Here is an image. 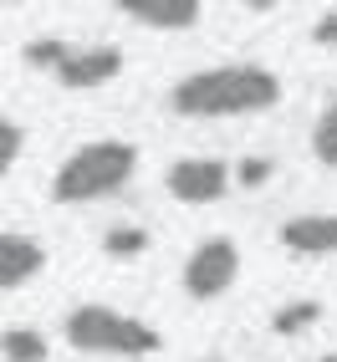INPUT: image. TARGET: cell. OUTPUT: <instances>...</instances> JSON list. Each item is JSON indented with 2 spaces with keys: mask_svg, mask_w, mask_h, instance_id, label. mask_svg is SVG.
I'll list each match as a JSON object with an SVG mask.
<instances>
[{
  "mask_svg": "<svg viewBox=\"0 0 337 362\" xmlns=\"http://www.w3.org/2000/svg\"><path fill=\"white\" fill-rule=\"evenodd\" d=\"M281 98H286L281 77L261 62H220V66L189 71L168 92L179 117H246V112L276 107Z\"/></svg>",
  "mask_w": 337,
  "mask_h": 362,
  "instance_id": "obj_1",
  "label": "cell"
},
{
  "mask_svg": "<svg viewBox=\"0 0 337 362\" xmlns=\"http://www.w3.org/2000/svg\"><path fill=\"white\" fill-rule=\"evenodd\" d=\"M138 174V148L128 138H98L82 143L77 153H67L62 168L52 174V199L57 204H92L118 194Z\"/></svg>",
  "mask_w": 337,
  "mask_h": 362,
  "instance_id": "obj_2",
  "label": "cell"
},
{
  "mask_svg": "<svg viewBox=\"0 0 337 362\" xmlns=\"http://www.w3.org/2000/svg\"><path fill=\"white\" fill-rule=\"evenodd\" d=\"M62 337L72 352H92V357H154L164 347V337L143 322V317H128L118 306H103V301H87V306H72L67 322H62Z\"/></svg>",
  "mask_w": 337,
  "mask_h": 362,
  "instance_id": "obj_3",
  "label": "cell"
},
{
  "mask_svg": "<svg viewBox=\"0 0 337 362\" xmlns=\"http://www.w3.org/2000/svg\"><path fill=\"white\" fill-rule=\"evenodd\" d=\"M235 281H240V245L230 235H210L189 250V260H184V296L189 301H220Z\"/></svg>",
  "mask_w": 337,
  "mask_h": 362,
  "instance_id": "obj_4",
  "label": "cell"
},
{
  "mask_svg": "<svg viewBox=\"0 0 337 362\" xmlns=\"http://www.w3.org/2000/svg\"><path fill=\"white\" fill-rule=\"evenodd\" d=\"M164 184L179 204H215L230 189V163L225 158H179L164 174Z\"/></svg>",
  "mask_w": 337,
  "mask_h": 362,
  "instance_id": "obj_5",
  "label": "cell"
},
{
  "mask_svg": "<svg viewBox=\"0 0 337 362\" xmlns=\"http://www.w3.org/2000/svg\"><path fill=\"white\" fill-rule=\"evenodd\" d=\"M52 77H57L67 92L108 87L113 77H123V52H118V46H72L67 62L52 71Z\"/></svg>",
  "mask_w": 337,
  "mask_h": 362,
  "instance_id": "obj_6",
  "label": "cell"
},
{
  "mask_svg": "<svg viewBox=\"0 0 337 362\" xmlns=\"http://www.w3.org/2000/svg\"><path fill=\"white\" fill-rule=\"evenodd\" d=\"M123 11L133 26H149V31H195L205 21L200 0H123Z\"/></svg>",
  "mask_w": 337,
  "mask_h": 362,
  "instance_id": "obj_7",
  "label": "cell"
},
{
  "mask_svg": "<svg viewBox=\"0 0 337 362\" xmlns=\"http://www.w3.org/2000/svg\"><path fill=\"white\" fill-rule=\"evenodd\" d=\"M292 255H337V214H297L276 230Z\"/></svg>",
  "mask_w": 337,
  "mask_h": 362,
  "instance_id": "obj_8",
  "label": "cell"
},
{
  "mask_svg": "<svg viewBox=\"0 0 337 362\" xmlns=\"http://www.w3.org/2000/svg\"><path fill=\"white\" fill-rule=\"evenodd\" d=\"M46 271V250L31 235H0V291H16Z\"/></svg>",
  "mask_w": 337,
  "mask_h": 362,
  "instance_id": "obj_9",
  "label": "cell"
},
{
  "mask_svg": "<svg viewBox=\"0 0 337 362\" xmlns=\"http://www.w3.org/2000/svg\"><path fill=\"white\" fill-rule=\"evenodd\" d=\"M322 311H327V306H322L317 296H297V301H286V306L271 311V332H276V337H302L307 327L322 322Z\"/></svg>",
  "mask_w": 337,
  "mask_h": 362,
  "instance_id": "obj_10",
  "label": "cell"
},
{
  "mask_svg": "<svg viewBox=\"0 0 337 362\" xmlns=\"http://www.w3.org/2000/svg\"><path fill=\"white\" fill-rule=\"evenodd\" d=\"M154 250V235L143 230V225H113L103 235V255L108 260H138V255H149Z\"/></svg>",
  "mask_w": 337,
  "mask_h": 362,
  "instance_id": "obj_11",
  "label": "cell"
},
{
  "mask_svg": "<svg viewBox=\"0 0 337 362\" xmlns=\"http://www.w3.org/2000/svg\"><path fill=\"white\" fill-rule=\"evenodd\" d=\"M46 337L31 332V327H11V332H0V357L6 362H46Z\"/></svg>",
  "mask_w": 337,
  "mask_h": 362,
  "instance_id": "obj_12",
  "label": "cell"
},
{
  "mask_svg": "<svg viewBox=\"0 0 337 362\" xmlns=\"http://www.w3.org/2000/svg\"><path fill=\"white\" fill-rule=\"evenodd\" d=\"M67 52H72V46H67L62 36H31L26 46H21L26 66H41V71H57V66L67 62Z\"/></svg>",
  "mask_w": 337,
  "mask_h": 362,
  "instance_id": "obj_13",
  "label": "cell"
},
{
  "mask_svg": "<svg viewBox=\"0 0 337 362\" xmlns=\"http://www.w3.org/2000/svg\"><path fill=\"white\" fill-rule=\"evenodd\" d=\"M312 153H317L327 168H337V103L322 107V117L312 123Z\"/></svg>",
  "mask_w": 337,
  "mask_h": 362,
  "instance_id": "obj_14",
  "label": "cell"
},
{
  "mask_svg": "<svg viewBox=\"0 0 337 362\" xmlns=\"http://www.w3.org/2000/svg\"><path fill=\"white\" fill-rule=\"evenodd\" d=\"M21 148H26V128L11 123V117H0V179H6L11 168H16Z\"/></svg>",
  "mask_w": 337,
  "mask_h": 362,
  "instance_id": "obj_15",
  "label": "cell"
},
{
  "mask_svg": "<svg viewBox=\"0 0 337 362\" xmlns=\"http://www.w3.org/2000/svg\"><path fill=\"white\" fill-rule=\"evenodd\" d=\"M271 174H276V163L256 153V158H240V163L230 168V184H240V189H261V184L271 179Z\"/></svg>",
  "mask_w": 337,
  "mask_h": 362,
  "instance_id": "obj_16",
  "label": "cell"
},
{
  "mask_svg": "<svg viewBox=\"0 0 337 362\" xmlns=\"http://www.w3.org/2000/svg\"><path fill=\"white\" fill-rule=\"evenodd\" d=\"M312 41H317V46H337V11L317 16V26H312Z\"/></svg>",
  "mask_w": 337,
  "mask_h": 362,
  "instance_id": "obj_17",
  "label": "cell"
},
{
  "mask_svg": "<svg viewBox=\"0 0 337 362\" xmlns=\"http://www.w3.org/2000/svg\"><path fill=\"white\" fill-rule=\"evenodd\" d=\"M317 362H337V352H327V357H317Z\"/></svg>",
  "mask_w": 337,
  "mask_h": 362,
  "instance_id": "obj_18",
  "label": "cell"
}]
</instances>
